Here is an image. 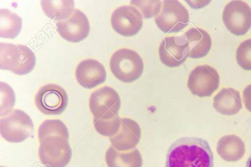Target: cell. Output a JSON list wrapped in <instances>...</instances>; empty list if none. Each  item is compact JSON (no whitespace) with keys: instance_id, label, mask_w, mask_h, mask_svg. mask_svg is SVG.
Here are the masks:
<instances>
[{"instance_id":"1","label":"cell","mask_w":251,"mask_h":167,"mask_svg":"<svg viewBox=\"0 0 251 167\" xmlns=\"http://www.w3.org/2000/svg\"><path fill=\"white\" fill-rule=\"evenodd\" d=\"M212 151L207 142L196 137L181 138L168 149L166 167H213Z\"/></svg>"},{"instance_id":"2","label":"cell","mask_w":251,"mask_h":167,"mask_svg":"<svg viewBox=\"0 0 251 167\" xmlns=\"http://www.w3.org/2000/svg\"><path fill=\"white\" fill-rule=\"evenodd\" d=\"M36 57L34 52L22 45L0 43V68L17 75H25L34 68Z\"/></svg>"},{"instance_id":"3","label":"cell","mask_w":251,"mask_h":167,"mask_svg":"<svg viewBox=\"0 0 251 167\" xmlns=\"http://www.w3.org/2000/svg\"><path fill=\"white\" fill-rule=\"evenodd\" d=\"M110 71L119 80L131 83L138 79L144 71L143 60L135 51L120 48L114 52L109 61Z\"/></svg>"},{"instance_id":"4","label":"cell","mask_w":251,"mask_h":167,"mask_svg":"<svg viewBox=\"0 0 251 167\" xmlns=\"http://www.w3.org/2000/svg\"><path fill=\"white\" fill-rule=\"evenodd\" d=\"M30 117L25 112L15 109L0 119L1 137L12 143H19L29 138L33 132Z\"/></svg>"},{"instance_id":"5","label":"cell","mask_w":251,"mask_h":167,"mask_svg":"<svg viewBox=\"0 0 251 167\" xmlns=\"http://www.w3.org/2000/svg\"><path fill=\"white\" fill-rule=\"evenodd\" d=\"M69 140L60 136H51L40 142L38 156L47 167H66L72 152Z\"/></svg>"},{"instance_id":"6","label":"cell","mask_w":251,"mask_h":167,"mask_svg":"<svg viewBox=\"0 0 251 167\" xmlns=\"http://www.w3.org/2000/svg\"><path fill=\"white\" fill-rule=\"evenodd\" d=\"M121 101L118 93L104 86L93 92L89 99V107L94 118L110 119L119 115Z\"/></svg>"},{"instance_id":"7","label":"cell","mask_w":251,"mask_h":167,"mask_svg":"<svg viewBox=\"0 0 251 167\" xmlns=\"http://www.w3.org/2000/svg\"><path fill=\"white\" fill-rule=\"evenodd\" d=\"M155 21L158 27L163 32L177 33L188 25L189 12L177 0H164L161 11L155 18Z\"/></svg>"},{"instance_id":"8","label":"cell","mask_w":251,"mask_h":167,"mask_svg":"<svg viewBox=\"0 0 251 167\" xmlns=\"http://www.w3.org/2000/svg\"><path fill=\"white\" fill-rule=\"evenodd\" d=\"M220 82V76L215 68L209 65H201L196 67L190 72L187 87L195 95L209 97L217 90Z\"/></svg>"},{"instance_id":"9","label":"cell","mask_w":251,"mask_h":167,"mask_svg":"<svg viewBox=\"0 0 251 167\" xmlns=\"http://www.w3.org/2000/svg\"><path fill=\"white\" fill-rule=\"evenodd\" d=\"M68 97L66 91L60 86L48 84L42 86L35 96L37 109L46 115H58L66 109Z\"/></svg>"},{"instance_id":"10","label":"cell","mask_w":251,"mask_h":167,"mask_svg":"<svg viewBox=\"0 0 251 167\" xmlns=\"http://www.w3.org/2000/svg\"><path fill=\"white\" fill-rule=\"evenodd\" d=\"M222 20L232 34L245 35L251 28V8L244 1L232 0L224 8Z\"/></svg>"},{"instance_id":"11","label":"cell","mask_w":251,"mask_h":167,"mask_svg":"<svg viewBox=\"0 0 251 167\" xmlns=\"http://www.w3.org/2000/svg\"><path fill=\"white\" fill-rule=\"evenodd\" d=\"M110 22L112 28L117 33L125 37H131L141 30L143 16L133 6L124 5L113 12Z\"/></svg>"},{"instance_id":"12","label":"cell","mask_w":251,"mask_h":167,"mask_svg":"<svg viewBox=\"0 0 251 167\" xmlns=\"http://www.w3.org/2000/svg\"><path fill=\"white\" fill-rule=\"evenodd\" d=\"M161 62L174 68L182 64L188 57V48L185 34L167 36L161 42L158 49Z\"/></svg>"},{"instance_id":"13","label":"cell","mask_w":251,"mask_h":167,"mask_svg":"<svg viewBox=\"0 0 251 167\" xmlns=\"http://www.w3.org/2000/svg\"><path fill=\"white\" fill-rule=\"evenodd\" d=\"M57 30L65 40L80 42L86 39L90 32V26L85 14L77 9L67 19L56 23Z\"/></svg>"},{"instance_id":"14","label":"cell","mask_w":251,"mask_h":167,"mask_svg":"<svg viewBox=\"0 0 251 167\" xmlns=\"http://www.w3.org/2000/svg\"><path fill=\"white\" fill-rule=\"evenodd\" d=\"M75 78L83 87L91 89L105 82L106 72L103 65L93 59L81 61L76 67Z\"/></svg>"},{"instance_id":"15","label":"cell","mask_w":251,"mask_h":167,"mask_svg":"<svg viewBox=\"0 0 251 167\" xmlns=\"http://www.w3.org/2000/svg\"><path fill=\"white\" fill-rule=\"evenodd\" d=\"M121 121L119 132L109 138L112 146L120 151L133 149L141 137L140 126L136 121L129 118H121Z\"/></svg>"},{"instance_id":"16","label":"cell","mask_w":251,"mask_h":167,"mask_svg":"<svg viewBox=\"0 0 251 167\" xmlns=\"http://www.w3.org/2000/svg\"><path fill=\"white\" fill-rule=\"evenodd\" d=\"M187 39L188 57L197 59L205 56L212 47L209 34L203 29L192 27L184 33Z\"/></svg>"},{"instance_id":"17","label":"cell","mask_w":251,"mask_h":167,"mask_svg":"<svg viewBox=\"0 0 251 167\" xmlns=\"http://www.w3.org/2000/svg\"><path fill=\"white\" fill-rule=\"evenodd\" d=\"M213 106L220 114L232 116L242 108L240 92L231 87L222 89L214 97Z\"/></svg>"},{"instance_id":"18","label":"cell","mask_w":251,"mask_h":167,"mask_svg":"<svg viewBox=\"0 0 251 167\" xmlns=\"http://www.w3.org/2000/svg\"><path fill=\"white\" fill-rule=\"evenodd\" d=\"M217 153L224 160L235 162L241 160L246 152L244 141L234 134L226 135L218 141L216 147Z\"/></svg>"},{"instance_id":"19","label":"cell","mask_w":251,"mask_h":167,"mask_svg":"<svg viewBox=\"0 0 251 167\" xmlns=\"http://www.w3.org/2000/svg\"><path fill=\"white\" fill-rule=\"evenodd\" d=\"M105 160L107 167H142L143 160L137 148L120 151L112 146L106 150Z\"/></svg>"},{"instance_id":"20","label":"cell","mask_w":251,"mask_h":167,"mask_svg":"<svg viewBox=\"0 0 251 167\" xmlns=\"http://www.w3.org/2000/svg\"><path fill=\"white\" fill-rule=\"evenodd\" d=\"M41 5L46 15L55 21L68 18L75 8L74 0H41Z\"/></svg>"},{"instance_id":"21","label":"cell","mask_w":251,"mask_h":167,"mask_svg":"<svg viewBox=\"0 0 251 167\" xmlns=\"http://www.w3.org/2000/svg\"><path fill=\"white\" fill-rule=\"evenodd\" d=\"M22 27L21 18L7 9L0 10V37L14 39L20 33Z\"/></svg>"},{"instance_id":"22","label":"cell","mask_w":251,"mask_h":167,"mask_svg":"<svg viewBox=\"0 0 251 167\" xmlns=\"http://www.w3.org/2000/svg\"><path fill=\"white\" fill-rule=\"evenodd\" d=\"M51 136H60L68 140L69 133L66 125L59 119H48L44 121L38 130V138L40 142Z\"/></svg>"},{"instance_id":"23","label":"cell","mask_w":251,"mask_h":167,"mask_svg":"<svg viewBox=\"0 0 251 167\" xmlns=\"http://www.w3.org/2000/svg\"><path fill=\"white\" fill-rule=\"evenodd\" d=\"M94 128L100 135L112 137L119 132L121 125V118L119 115L110 119H100L94 118Z\"/></svg>"},{"instance_id":"24","label":"cell","mask_w":251,"mask_h":167,"mask_svg":"<svg viewBox=\"0 0 251 167\" xmlns=\"http://www.w3.org/2000/svg\"><path fill=\"white\" fill-rule=\"evenodd\" d=\"M0 116H5L11 111L15 102V93L7 83L0 82Z\"/></svg>"},{"instance_id":"25","label":"cell","mask_w":251,"mask_h":167,"mask_svg":"<svg viewBox=\"0 0 251 167\" xmlns=\"http://www.w3.org/2000/svg\"><path fill=\"white\" fill-rule=\"evenodd\" d=\"M130 4L139 10L144 18L150 19L157 16L160 11V0H131Z\"/></svg>"},{"instance_id":"26","label":"cell","mask_w":251,"mask_h":167,"mask_svg":"<svg viewBox=\"0 0 251 167\" xmlns=\"http://www.w3.org/2000/svg\"><path fill=\"white\" fill-rule=\"evenodd\" d=\"M236 60L242 69L251 71V38L239 44L236 51Z\"/></svg>"},{"instance_id":"27","label":"cell","mask_w":251,"mask_h":167,"mask_svg":"<svg viewBox=\"0 0 251 167\" xmlns=\"http://www.w3.org/2000/svg\"><path fill=\"white\" fill-rule=\"evenodd\" d=\"M242 95L244 104L246 108L251 113V83L245 88L242 93Z\"/></svg>"},{"instance_id":"28","label":"cell","mask_w":251,"mask_h":167,"mask_svg":"<svg viewBox=\"0 0 251 167\" xmlns=\"http://www.w3.org/2000/svg\"><path fill=\"white\" fill-rule=\"evenodd\" d=\"M246 167H251V156L248 159Z\"/></svg>"},{"instance_id":"29","label":"cell","mask_w":251,"mask_h":167,"mask_svg":"<svg viewBox=\"0 0 251 167\" xmlns=\"http://www.w3.org/2000/svg\"><path fill=\"white\" fill-rule=\"evenodd\" d=\"M0 167H4L0 166Z\"/></svg>"}]
</instances>
